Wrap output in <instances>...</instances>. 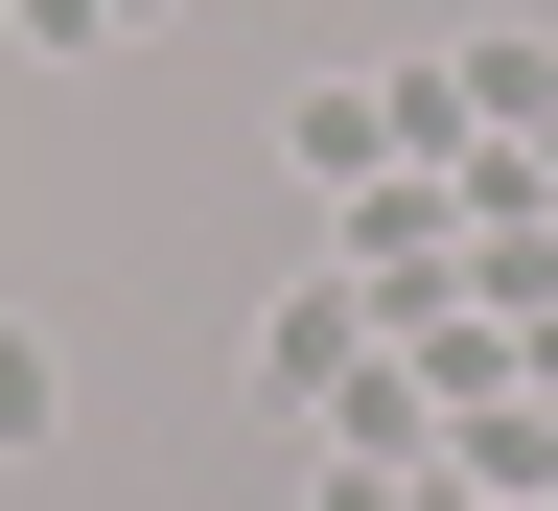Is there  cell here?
Instances as JSON below:
<instances>
[{"label": "cell", "mask_w": 558, "mask_h": 511, "mask_svg": "<svg viewBox=\"0 0 558 511\" xmlns=\"http://www.w3.org/2000/svg\"><path fill=\"white\" fill-rule=\"evenodd\" d=\"M303 511H396V465H326V488H303Z\"/></svg>", "instance_id": "3"}, {"label": "cell", "mask_w": 558, "mask_h": 511, "mask_svg": "<svg viewBox=\"0 0 558 511\" xmlns=\"http://www.w3.org/2000/svg\"><path fill=\"white\" fill-rule=\"evenodd\" d=\"M535 511H558V465H535Z\"/></svg>", "instance_id": "4"}, {"label": "cell", "mask_w": 558, "mask_h": 511, "mask_svg": "<svg viewBox=\"0 0 558 511\" xmlns=\"http://www.w3.org/2000/svg\"><path fill=\"white\" fill-rule=\"evenodd\" d=\"M24 442H70V349H47V326H0V465H24Z\"/></svg>", "instance_id": "2"}, {"label": "cell", "mask_w": 558, "mask_h": 511, "mask_svg": "<svg viewBox=\"0 0 558 511\" xmlns=\"http://www.w3.org/2000/svg\"><path fill=\"white\" fill-rule=\"evenodd\" d=\"M256 396H279V418H303V396H349V279H303V303L256 326Z\"/></svg>", "instance_id": "1"}]
</instances>
